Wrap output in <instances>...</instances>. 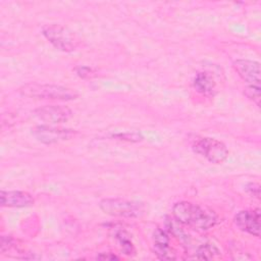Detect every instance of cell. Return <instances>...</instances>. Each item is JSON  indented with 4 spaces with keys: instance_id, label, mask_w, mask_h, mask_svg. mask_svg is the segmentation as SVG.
<instances>
[{
    "instance_id": "6da1fadb",
    "label": "cell",
    "mask_w": 261,
    "mask_h": 261,
    "mask_svg": "<svg viewBox=\"0 0 261 261\" xmlns=\"http://www.w3.org/2000/svg\"><path fill=\"white\" fill-rule=\"evenodd\" d=\"M172 214L176 221L197 230H208L217 221V216L212 210L187 201L175 203Z\"/></svg>"
},
{
    "instance_id": "7a4b0ae2",
    "label": "cell",
    "mask_w": 261,
    "mask_h": 261,
    "mask_svg": "<svg viewBox=\"0 0 261 261\" xmlns=\"http://www.w3.org/2000/svg\"><path fill=\"white\" fill-rule=\"evenodd\" d=\"M21 96L35 99H49L70 101L79 98V93L73 89L48 84H28L19 89Z\"/></svg>"
},
{
    "instance_id": "3957f363",
    "label": "cell",
    "mask_w": 261,
    "mask_h": 261,
    "mask_svg": "<svg viewBox=\"0 0 261 261\" xmlns=\"http://www.w3.org/2000/svg\"><path fill=\"white\" fill-rule=\"evenodd\" d=\"M100 209L108 215L134 218L144 213L145 207L143 203L129 201L121 198H106L100 201Z\"/></svg>"
},
{
    "instance_id": "277c9868",
    "label": "cell",
    "mask_w": 261,
    "mask_h": 261,
    "mask_svg": "<svg viewBox=\"0 0 261 261\" xmlns=\"http://www.w3.org/2000/svg\"><path fill=\"white\" fill-rule=\"evenodd\" d=\"M192 149L194 152L214 164H220L224 162L228 156V150L226 146L222 142L213 138H195L192 143Z\"/></svg>"
},
{
    "instance_id": "5b68a950",
    "label": "cell",
    "mask_w": 261,
    "mask_h": 261,
    "mask_svg": "<svg viewBox=\"0 0 261 261\" xmlns=\"http://www.w3.org/2000/svg\"><path fill=\"white\" fill-rule=\"evenodd\" d=\"M42 34L56 49L63 52H71L79 45L75 35L61 24L44 25Z\"/></svg>"
},
{
    "instance_id": "8992f818",
    "label": "cell",
    "mask_w": 261,
    "mask_h": 261,
    "mask_svg": "<svg viewBox=\"0 0 261 261\" xmlns=\"http://www.w3.org/2000/svg\"><path fill=\"white\" fill-rule=\"evenodd\" d=\"M32 134L39 142L51 145L71 139L75 132L72 129L54 127L50 125H38L32 128Z\"/></svg>"
},
{
    "instance_id": "52a82bcc",
    "label": "cell",
    "mask_w": 261,
    "mask_h": 261,
    "mask_svg": "<svg viewBox=\"0 0 261 261\" xmlns=\"http://www.w3.org/2000/svg\"><path fill=\"white\" fill-rule=\"evenodd\" d=\"M37 118L48 123H62L72 116V111L63 105H45L34 111Z\"/></svg>"
},
{
    "instance_id": "ba28073f",
    "label": "cell",
    "mask_w": 261,
    "mask_h": 261,
    "mask_svg": "<svg viewBox=\"0 0 261 261\" xmlns=\"http://www.w3.org/2000/svg\"><path fill=\"white\" fill-rule=\"evenodd\" d=\"M237 73L249 86H260L261 69L260 63L248 59H238L232 63Z\"/></svg>"
},
{
    "instance_id": "9c48e42d",
    "label": "cell",
    "mask_w": 261,
    "mask_h": 261,
    "mask_svg": "<svg viewBox=\"0 0 261 261\" xmlns=\"http://www.w3.org/2000/svg\"><path fill=\"white\" fill-rule=\"evenodd\" d=\"M233 221L236 225L243 231L260 237V211L256 210H243L236 214Z\"/></svg>"
},
{
    "instance_id": "30bf717a",
    "label": "cell",
    "mask_w": 261,
    "mask_h": 261,
    "mask_svg": "<svg viewBox=\"0 0 261 261\" xmlns=\"http://www.w3.org/2000/svg\"><path fill=\"white\" fill-rule=\"evenodd\" d=\"M34 198L31 194L21 191H1L0 204L3 207H29L34 205Z\"/></svg>"
},
{
    "instance_id": "8fae6325",
    "label": "cell",
    "mask_w": 261,
    "mask_h": 261,
    "mask_svg": "<svg viewBox=\"0 0 261 261\" xmlns=\"http://www.w3.org/2000/svg\"><path fill=\"white\" fill-rule=\"evenodd\" d=\"M153 241L154 251L158 258L164 260H173L176 258L174 251L169 247L168 234L164 230L161 228H156L153 233Z\"/></svg>"
},
{
    "instance_id": "7c38bea8",
    "label": "cell",
    "mask_w": 261,
    "mask_h": 261,
    "mask_svg": "<svg viewBox=\"0 0 261 261\" xmlns=\"http://www.w3.org/2000/svg\"><path fill=\"white\" fill-rule=\"evenodd\" d=\"M195 90L204 96H213L216 92V83L208 71H199L193 80Z\"/></svg>"
},
{
    "instance_id": "4fadbf2b",
    "label": "cell",
    "mask_w": 261,
    "mask_h": 261,
    "mask_svg": "<svg viewBox=\"0 0 261 261\" xmlns=\"http://www.w3.org/2000/svg\"><path fill=\"white\" fill-rule=\"evenodd\" d=\"M115 238L118 241L123 254H125L127 256H133L136 254V249L130 241V237L125 230H123V229L117 230L115 232Z\"/></svg>"
},
{
    "instance_id": "5bb4252c",
    "label": "cell",
    "mask_w": 261,
    "mask_h": 261,
    "mask_svg": "<svg viewBox=\"0 0 261 261\" xmlns=\"http://www.w3.org/2000/svg\"><path fill=\"white\" fill-rule=\"evenodd\" d=\"M220 255V251L218 248L210 243H206L201 245L197 252H196V258L201 260H210L213 258H216Z\"/></svg>"
},
{
    "instance_id": "9a60e30c",
    "label": "cell",
    "mask_w": 261,
    "mask_h": 261,
    "mask_svg": "<svg viewBox=\"0 0 261 261\" xmlns=\"http://www.w3.org/2000/svg\"><path fill=\"white\" fill-rule=\"evenodd\" d=\"M261 89L260 86H249L245 90L246 96L251 99L258 107H260V100H261Z\"/></svg>"
},
{
    "instance_id": "2e32d148",
    "label": "cell",
    "mask_w": 261,
    "mask_h": 261,
    "mask_svg": "<svg viewBox=\"0 0 261 261\" xmlns=\"http://www.w3.org/2000/svg\"><path fill=\"white\" fill-rule=\"evenodd\" d=\"M13 246V239L9 236H2L1 243H0V250L1 253H5Z\"/></svg>"
},
{
    "instance_id": "e0dca14e",
    "label": "cell",
    "mask_w": 261,
    "mask_h": 261,
    "mask_svg": "<svg viewBox=\"0 0 261 261\" xmlns=\"http://www.w3.org/2000/svg\"><path fill=\"white\" fill-rule=\"evenodd\" d=\"M246 190L247 192L252 195V196H255L256 198H259L260 196V186L256 182H250L248 184V186L246 187Z\"/></svg>"
},
{
    "instance_id": "ac0fdd59",
    "label": "cell",
    "mask_w": 261,
    "mask_h": 261,
    "mask_svg": "<svg viewBox=\"0 0 261 261\" xmlns=\"http://www.w3.org/2000/svg\"><path fill=\"white\" fill-rule=\"evenodd\" d=\"M75 70H76L77 75L83 79L89 77L93 73V69L89 66H79L75 68Z\"/></svg>"
},
{
    "instance_id": "d6986e66",
    "label": "cell",
    "mask_w": 261,
    "mask_h": 261,
    "mask_svg": "<svg viewBox=\"0 0 261 261\" xmlns=\"http://www.w3.org/2000/svg\"><path fill=\"white\" fill-rule=\"evenodd\" d=\"M96 259H98V260H118L119 257L113 253H100L97 255Z\"/></svg>"
}]
</instances>
